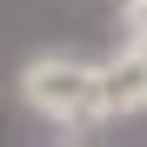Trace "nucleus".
Segmentation results:
<instances>
[{
    "instance_id": "nucleus-3",
    "label": "nucleus",
    "mask_w": 147,
    "mask_h": 147,
    "mask_svg": "<svg viewBox=\"0 0 147 147\" xmlns=\"http://www.w3.org/2000/svg\"><path fill=\"white\" fill-rule=\"evenodd\" d=\"M120 27L127 40H147V0H120Z\"/></svg>"
},
{
    "instance_id": "nucleus-1",
    "label": "nucleus",
    "mask_w": 147,
    "mask_h": 147,
    "mask_svg": "<svg viewBox=\"0 0 147 147\" xmlns=\"http://www.w3.org/2000/svg\"><path fill=\"white\" fill-rule=\"evenodd\" d=\"M20 100L60 134H87L94 120H107L100 107V67L74 60V54H34L20 67Z\"/></svg>"
},
{
    "instance_id": "nucleus-2",
    "label": "nucleus",
    "mask_w": 147,
    "mask_h": 147,
    "mask_svg": "<svg viewBox=\"0 0 147 147\" xmlns=\"http://www.w3.org/2000/svg\"><path fill=\"white\" fill-rule=\"evenodd\" d=\"M100 107L107 120L147 114V40H120V54L100 60Z\"/></svg>"
}]
</instances>
